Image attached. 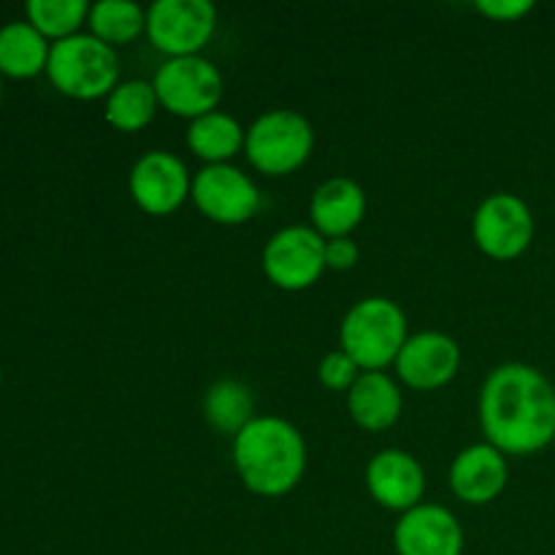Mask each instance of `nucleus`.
<instances>
[{
    "instance_id": "nucleus-1",
    "label": "nucleus",
    "mask_w": 555,
    "mask_h": 555,
    "mask_svg": "<svg viewBox=\"0 0 555 555\" xmlns=\"http://www.w3.org/2000/svg\"><path fill=\"white\" fill-rule=\"evenodd\" d=\"M480 426L504 455L542 453L555 442V385L529 363H502L480 388Z\"/></svg>"
},
{
    "instance_id": "nucleus-2",
    "label": "nucleus",
    "mask_w": 555,
    "mask_h": 555,
    "mask_svg": "<svg viewBox=\"0 0 555 555\" xmlns=\"http://www.w3.org/2000/svg\"><path fill=\"white\" fill-rule=\"evenodd\" d=\"M233 466L255 496L282 499L298 488L307 472V442L291 421L258 415L233 437Z\"/></svg>"
},
{
    "instance_id": "nucleus-3",
    "label": "nucleus",
    "mask_w": 555,
    "mask_h": 555,
    "mask_svg": "<svg viewBox=\"0 0 555 555\" xmlns=\"http://www.w3.org/2000/svg\"><path fill=\"white\" fill-rule=\"evenodd\" d=\"M410 339L404 309L385 296H369L352 304L339 325V350H345L363 372H385L393 366Z\"/></svg>"
},
{
    "instance_id": "nucleus-4",
    "label": "nucleus",
    "mask_w": 555,
    "mask_h": 555,
    "mask_svg": "<svg viewBox=\"0 0 555 555\" xmlns=\"http://www.w3.org/2000/svg\"><path fill=\"white\" fill-rule=\"evenodd\" d=\"M47 79L60 95L74 101H106L119 85L117 49L98 41L92 33H76L65 41L52 43Z\"/></svg>"
},
{
    "instance_id": "nucleus-5",
    "label": "nucleus",
    "mask_w": 555,
    "mask_h": 555,
    "mask_svg": "<svg viewBox=\"0 0 555 555\" xmlns=\"http://www.w3.org/2000/svg\"><path fill=\"white\" fill-rule=\"evenodd\" d=\"M314 152V128L293 108L263 112L247 128L244 155L249 166L266 177H287L298 171Z\"/></svg>"
},
{
    "instance_id": "nucleus-6",
    "label": "nucleus",
    "mask_w": 555,
    "mask_h": 555,
    "mask_svg": "<svg viewBox=\"0 0 555 555\" xmlns=\"http://www.w3.org/2000/svg\"><path fill=\"white\" fill-rule=\"evenodd\" d=\"M152 85H155L160 108H166L173 117L190 119V122L217 112L222 90H225L220 68L204 54L166 60L157 68Z\"/></svg>"
},
{
    "instance_id": "nucleus-7",
    "label": "nucleus",
    "mask_w": 555,
    "mask_h": 555,
    "mask_svg": "<svg viewBox=\"0 0 555 555\" xmlns=\"http://www.w3.org/2000/svg\"><path fill=\"white\" fill-rule=\"evenodd\" d=\"M217 33V9L209 0H155L146 9V38L157 52L195 57Z\"/></svg>"
},
{
    "instance_id": "nucleus-8",
    "label": "nucleus",
    "mask_w": 555,
    "mask_h": 555,
    "mask_svg": "<svg viewBox=\"0 0 555 555\" xmlns=\"http://www.w3.org/2000/svg\"><path fill=\"white\" fill-rule=\"evenodd\" d=\"M537 222L529 204L520 195L493 193L482 201L472 217V238L477 249L491 260H518L534 242Z\"/></svg>"
},
{
    "instance_id": "nucleus-9",
    "label": "nucleus",
    "mask_w": 555,
    "mask_h": 555,
    "mask_svg": "<svg viewBox=\"0 0 555 555\" xmlns=\"http://www.w3.org/2000/svg\"><path fill=\"white\" fill-rule=\"evenodd\" d=\"M260 266L266 280L280 291H309L325 271V238L312 225L282 228L266 242Z\"/></svg>"
},
{
    "instance_id": "nucleus-10",
    "label": "nucleus",
    "mask_w": 555,
    "mask_h": 555,
    "mask_svg": "<svg viewBox=\"0 0 555 555\" xmlns=\"http://www.w3.org/2000/svg\"><path fill=\"white\" fill-rule=\"evenodd\" d=\"M195 209L217 225H244L260 211V190L242 168L222 163L204 166L193 177Z\"/></svg>"
},
{
    "instance_id": "nucleus-11",
    "label": "nucleus",
    "mask_w": 555,
    "mask_h": 555,
    "mask_svg": "<svg viewBox=\"0 0 555 555\" xmlns=\"http://www.w3.org/2000/svg\"><path fill=\"white\" fill-rule=\"evenodd\" d=\"M133 204L150 217H168L184 206L193 193V177L182 157L166 150H152L133 163L128 173Z\"/></svg>"
},
{
    "instance_id": "nucleus-12",
    "label": "nucleus",
    "mask_w": 555,
    "mask_h": 555,
    "mask_svg": "<svg viewBox=\"0 0 555 555\" xmlns=\"http://www.w3.org/2000/svg\"><path fill=\"white\" fill-rule=\"evenodd\" d=\"M393 366L406 388L431 393L455 379L461 369V347L444 331H417L410 334Z\"/></svg>"
},
{
    "instance_id": "nucleus-13",
    "label": "nucleus",
    "mask_w": 555,
    "mask_h": 555,
    "mask_svg": "<svg viewBox=\"0 0 555 555\" xmlns=\"http://www.w3.org/2000/svg\"><path fill=\"white\" fill-rule=\"evenodd\" d=\"M366 491L379 507L404 515L423 504L426 472H423L421 461L406 450H379L366 464Z\"/></svg>"
},
{
    "instance_id": "nucleus-14",
    "label": "nucleus",
    "mask_w": 555,
    "mask_h": 555,
    "mask_svg": "<svg viewBox=\"0 0 555 555\" xmlns=\"http://www.w3.org/2000/svg\"><path fill=\"white\" fill-rule=\"evenodd\" d=\"M464 542L459 518L442 504L423 502L396 520V555H464Z\"/></svg>"
},
{
    "instance_id": "nucleus-15",
    "label": "nucleus",
    "mask_w": 555,
    "mask_h": 555,
    "mask_svg": "<svg viewBox=\"0 0 555 555\" xmlns=\"http://www.w3.org/2000/svg\"><path fill=\"white\" fill-rule=\"evenodd\" d=\"M509 480L507 455L488 442L469 444L450 464V491L459 502L486 507L496 502Z\"/></svg>"
},
{
    "instance_id": "nucleus-16",
    "label": "nucleus",
    "mask_w": 555,
    "mask_h": 555,
    "mask_svg": "<svg viewBox=\"0 0 555 555\" xmlns=\"http://www.w3.org/2000/svg\"><path fill=\"white\" fill-rule=\"evenodd\" d=\"M309 217L323 238L350 236L366 217V193L350 177L325 179L309 201Z\"/></svg>"
},
{
    "instance_id": "nucleus-17",
    "label": "nucleus",
    "mask_w": 555,
    "mask_h": 555,
    "mask_svg": "<svg viewBox=\"0 0 555 555\" xmlns=\"http://www.w3.org/2000/svg\"><path fill=\"white\" fill-rule=\"evenodd\" d=\"M347 412L363 431H388L404 412V393L388 372H363L347 393Z\"/></svg>"
},
{
    "instance_id": "nucleus-18",
    "label": "nucleus",
    "mask_w": 555,
    "mask_h": 555,
    "mask_svg": "<svg viewBox=\"0 0 555 555\" xmlns=\"http://www.w3.org/2000/svg\"><path fill=\"white\" fill-rule=\"evenodd\" d=\"M244 139H247V128H242V122L233 114L220 112V108L193 119L188 135H184L190 152L201 157L206 166L231 163L238 152H244Z\"/></svg>"
},
{
    "instance_id": "nucleus-19",
    "label": "nucleus",
    "mask_w": 555,
    "mask_h": 555,
    "mask_svg": "<svg viewBox=\"0 0 555 555\" xmlns=\"http://www.w3.org/2000/svg\"><path fill=\"white\" fill-rule=\"evenodd\" d=\"M52 43L30 22H9L0 27V76L33 79L47 74Z\"/></svg>"
},
{
    "instance_id": "nucleus-20",
    "label": "nucleus",
    "mask_w": 555,
    "mask_h": 555,
    "mask_svg": "<svg viewBox=\"0 0 555 555\" xmlns=\"http://www.w3.org/2000/svg\"><path fill=\"white\" fill-rule=\"evenodd\" d=\"M204 417L209 428L225 437H238L255 421V396L242 379H217L204 396Z\"/></svg>"
},
{
    "instance_id": "nucleus-21",
    "label": "nucleus",
    "mask_w": 555,
    "mask_h": 555,
    "mask_svg": "<svg viewBox=\"0 0 555 555\" xmlns=\"http://www.w3.org/2000/svg\"><path fill=\"white\" fill-rule=\"evenodd\" d=\"M160 112V101H157L155 85L146 79H125L119 81L106 98V108L103 117L119 133H139Z\"/></svg>"
},
{
    "instance_id": "nucleus-22",
    "label": "nucleus",
    "mask_w": 555,
    "mask_h": 555,
    "mask_svg": "<svg viewBox=\"0 0 555 555\" xmlns=\"http://www.w3.org/2000/svg\"><path fill=\"white\" fill-rule=\"evenodd\" d=\"M87 27L106 47H130L135 38L146 33V9H141L133 0H101L90 5Z\"/></svg>"
},
{
    "instance_id": "nucleus-23",
    "label": "nucleus",
    "mask_w": 555,
    "mask_h": 555,
    "mask_svg": "<svg viewBox=\"0 0 555 555\" xmlns=\"http://www.w3.org/2000/svg\"><path fill=\"white\" fill-rule=\"evenodd\" d=\"M25 14L27 22L49 43H57L81 33V25L90 16V3L87 0H30L25 5Z\"/></svg>"
},
{
    "instance_id": "nucleus-24",
    "label": "nucleus",
    "mask_w": 555,
    "mask_h": 555,
    "mask_svg": "<svg viewBox=\"0 0 555 555\" xmlns=\"http://www.w3.org/2000/svg\"><path fill=\"white\" fill-rule=\"evenodd\" d=\"M361 374L363 369L345 350H331L318 366V379L331 393H350Z\"/></svg>"
},
{
    "instance_id": "nucleus-25",
    "label": "nucleus",
    "mask_w": 555,
    "mask_h": 555,
    "mask_svg": "<svg viewBox=\"0 0 555 555\" xmlns=\"http://www.w3.org/2000/svg\"><path fill=\"white\" fill-rule=\"evenodd\" d=\"M477 14L491 22H520L534 11L531 0H477Z\"/></svg>"
},
{
    "instance_id": "nucleus-26",
    "label": "nucleus",
    "mask_w": 555,
    "mask_h": 555,
    "mask_svg": "<svg viewBox=\"0 0 555 555\" xmlns=\"http://www.w3.org/2000/svg\"><path fill=\"white\" fill-rule=\"evenodd\" d=\"M358 260H361V247L350 236L325 238V269L350 271L356 269Z\"/></svg>"
},
{
    "instance_id": "nucleus-27",
    "label": "nucleus",
    "mask_w": 555,
    "mask_h": 555,
    "mask_svg": "<svg viewBox=\"0 0 555 555\" xmlns=\"http://www.w3.org/2000/svg\"><path fill=\"white\" fill-rule=\"evenodd\" d=\"M0 388H3V366H0Z\"/></svg>"
},
{
    "instance_id": "nucleus-28",
    "label": "nucleus",
    "mask_w": 555,
    "mask_h": 555,
    "mask_svg": "<svg viewBox=\"0 0 555 555\" xmlns=\"http://www.w3.org/2000/svg\"><path fill=\"white\" fill-rule=\"evenodd\" d=\"M0 98H3V76H0Z\"/></svg>"
}]
</instances>
